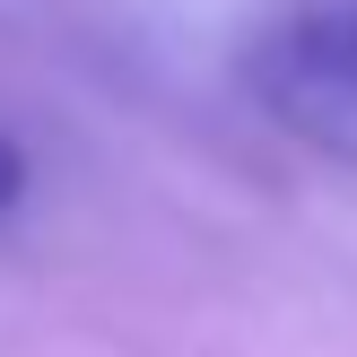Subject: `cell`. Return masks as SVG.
Returning <instances> with one entry per match:
<instances>
[{"label":"cell","instance_id":"1","mask_svg":"<svg viewBox=\"0 0 357 357\" xmlns=\"http://www.w3.org/2000/svg\"><path fill=\"white\" fill-rule=\"evenodd\" d=\"M236 87L271 131L357 166V0H279L236 44Z\"/></svg>","mask_w":357,"mask_h":357},{"label":"cell","instance_id":"2","mask_svg":"<svg viewBox=\"0 0 357 357\" xmlns=\"http://www.w3.org/2000/svg\"><path fill=\"white\" fill-rule=\"evenodd\" d=\"M17 201H26V149H17V139L0 131V218H9Z\"/></svg>","mask_w":357,"mask_h":357}]
</instances>
